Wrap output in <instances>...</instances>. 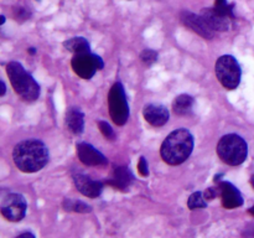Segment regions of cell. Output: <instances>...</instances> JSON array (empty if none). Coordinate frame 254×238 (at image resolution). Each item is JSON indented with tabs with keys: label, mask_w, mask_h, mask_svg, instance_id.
<instances>
[{
	"label": "cell",
	"mask_w": 254,
	"mask_h": 238,
	"mask_svg": "<svg viewBox=\"0 0 254 238\" xmlns=\"http://www.w3.org/2000/svg\"><path fill=\"white\" fill-rule=\"evenodd\" d=\"M217 154L221 160L227 165H241L247 158V143L237 134H227L218 141Z\"/></svg>",
	"instance_id": "4"
},
{
	"label": "cell",
	"mask_w": 254,
	"mask_h": 238,
	"mask_svg": "<svg viewBox=\"0 0 254 238\" xmlns=\"http://www.w3.org/2000/svg\"><path fill=\"white\" fill-rule=\"evenodd\" d=\"M193 98L189 94H180L173 103V109L178 116H188L192 112Z\"/></svg>",
	"instance_id": "17"
},
{
	"label": "cell",
	"mask_w": 254,
	"mask_h": 238,
	"mask_svg": "<svg viewBox=\"0 0 254 238\" xmlns=\"http://www.w3.org/2000/svg\"><path fill=\"white\" fill-rule=\"evenodd\" d=\"M31 52V54H35V49H29V54Z\"/></svg>",
	"instance_id": "31"
},
{
	"label": "cell",
	"mask_w": 254,
	"mask_h": 238,
	"mask_svg": "<svg viewBox=\"0 0 254 238\" xmlns=\"http://www.w3.org/2000/svg\"><path fill=\"white\" fill-rule=\"evenodd\" d=\"M133 181L134 176L131 175L129 169L126 168V166H119V168H116L113 173V178L107 181V183L116 187L117 190L124 191L133 183Z\"/></svg>",
	"instance_id": "15"
},
{
	"label": "cell",
	"mask_w": 254,
	"mask_h": 238,
	"mask_svg": "<svg viewBox=\"0 0 254 238\" xmlns=\"http://www.w3.org/2000/svg\"><path fill=\"white\" fill-rule=\"evenodd\" d=\"M180 19L185 26H188L189 29L195 31L196 34H198L200 36L205 37V39L207 40L213 37V30L211 29L210 25L206 22V20L201 16V14L197 15L189 11V10H184L180 14Z\"/></svg>",
	"instance_id": "9"
},
{
	"label": "cell",
	"mask_w": 254,
	"mask_h": 238,
	"mask_svg": "<svg viewBox=\"0 0 254 238\" xmlns=\"http://www.w3.org/2000/svg\"><path fill=\"white\" fill-rule=\"evenodd\" d=\"M12 159L22 173H36L49 163V149L37 139H27L17 144L12 151Z\"/></svg>",
	"instance_id": "1"
},
{
	"label": "cell",
	"mask_w": 254,
	"mask_h": 238,
	"mask_svg": "<svg viewBox=\"0 0 254 238\" xmlns=\"http://www.w3.org/2000/svg\"><path fill=\"white\" fill-rule=\"evenodd\" d=\"M233 7H235V5L228 4L227 0H216V2H215V9L217 10L220 14L231 17V19H235Z\"/></svg>",
	"instance_id": "20"
},
{
	"label": "cell",
	"mask_w": 254,
	"mask_h": 238,
	"mask_svg": "<svg viewBox=\"0 0 254 238\" xmlns=\"http://www.w3.org/2000/svg\"><path fill=\"white\" fill-rule=\"evenodd\" d=\"M73 181L77 190L82 195L87 196V197L96 198L103 191V183L99 182V181L92 180L91 178H88L87 175H83V174H76V175H73Z\"/></svg>",
	"instance_id": "12"
},
{
	"label": "cell",
	"mask_w": 254,
	"mask_h": 238,
	"mask_svg": "<svg viewBox=\"0 0 254 238\" xmlns=\"http://www.w3.org/2000/svg\"><path fill=\"white\" fill-rule=\"evenodd\" d=\"M206 198L205 196H203L202 192H200V191H197V192H193L192 195L189 197L188 200V206L190 210H197V208H202V207H206Z\"/></svg>",
	"instance_id": "19"
},
{
	"label": "cell",
	"mask_w": 254,
	"mask_h": 238,
	"mask_svg": "<svg viewBox=\"0 0 254 238\" xmlns=\"http://www.w3.org/2000/svg\"><path fill=\"white\" fill-rule=\"evenodd\" d=\"M216 76L222 86L227 89L237 88L241 82L242 71L237 60L230 55L221 56L216 62Z\"/></svg>",
	"instance_id": "6"
},
{
	"label": "cell",
	"mask_w": 254,
	"mask_h": 238,
	"mask_svg": "<svg viewBox=\"0 0 254 238\" xmlns=\"http://www.w3.org/2000/svg\"><path fill=\"white\" fill-rule=\"evenodd\" d=\"M64 210L67 211H76V212H89L91 207H89L87 203L82 202V201H72V200H66L64 203Z\"/></svg>",
	"instance_id": "21"
},
{
	"label": "cell",
	"mask_w": 254,
	"mask_h": 238,
	"mask_svg": "<svg viewBox=\"0 0 254 238\" xmlns=\"http://www.w3.org/2000/svg\"><path fill=\"white\" fill-rule=\"evenodd\" d=\"M203 196H205L206 200H213V198L217 196V191H216V188L210 187V188H207V190L205 191Z\"/></svg>",
	"instance_id": "25"
},
{
	"label": "cell",
	"mask_w": 254,
	"mask_h": 238,
	"mask_svg": "<svg viewBox=\"0 0 254 238\" xmlns=\"http://www.w3.org/2000/svg\"><path fill=\"white\" fill-rule=\"evenodd\" d=\"M1 215L6 220L17 222L26 215L27 203L24 196L19 193H7L1 200Z\"/></svg>",
	"instance_id": "8"
},
{
	"label": "cell",
	"mask_w": 254,
	"mask_h": 238,
	"mask_svg": "<svg viewBox=\"0 0 254 238\" xmlns=\"http://www.w3.org/2000/svg\"><path fill=\"white\" fill-rule=\"evenodd\" d=\"M251 183H252V186H253V188H254V175L252 176V178H251Z\"/></svg>",
	"instance_id": "30"
},
{
	"label": "cell",
	"mask_w": 254,
	"mask_h": 238,
	"mask_svg": "<svg viewBox=\"0 0 254 238\" xmlns=\"http://www.w3.org/2000/svg\"><path fill=\"white\" fill-rule=\"evenodd\" d=\"M98 126H99V130L102 131V134H103L104 136H106L108 140H114V138H116V134H114L113 129H112V126L109 125L107 121H98Z\"/></svg>",
	"instance_id": "23"
},
{
	"label": "cell",
	"mask_w": 254,
	"mask_h": 238,
	"mask_svg": "<svg viewBox=\"0 0 254 238\" xmlns=\"http://www.w3.org/2000/svg\"><path fill=\"white\" fill-rule=\"evenodd\" d=\"M77 155L79 160L87 166H101L107 165V158L102 153H99L94 146L87 143L77 144Z\"/></svg>",
	"instance_id": "10"
},
{
	"label": "cell",
	"mask_w": 254,
	"mask_h": 238,
	"mask_svg": "<svg viewBox=\"0 0 254 238\" xmlns=\"http://www.w3.org/2000/svg\"><path fill=\"white\" fill-rule=\"evenodd\" d=\"M5 91H6V87H5L4 81H1V92H0V96H4Z\"/></svg>",
	"instance_id": "27"
},
{
	"label": "cell",
	"mask_w": 254,
	"mask_h": 238,
	"mask_svg": "<svg viewBox=\"0 0 254 238\" xmlns=\"http://www.w3.org/2000/svg\"><path fill=\"white\" fill-rule=\"evenodd\" d=\"M140 57L141 61H143L144 63L150 66V64H153L154 62H156V60H158V52L154 51V50H144V51L141 52Z\"/></svg>",
	"instance_id": "22"
},
{
	"label": "cell",
	"mask_w": 254,
	"mask_h": 238,
	"mask_svg": "<svg viewBox=\"0 0 254 238\" xmlns=\"http://www.w3.org/2000/svg\"><path fill=\"white\" fill-rule=\"evenodd\" d=\"M4 22H5V16H4V15H2V16L1 17H0V24H4Z\"/></svg>",
	"instance_id": "28"
},
{
	"label": "cell",
	"mask_w": 254,
	"mask_h": 238,
	"mask_svg": "<svg viewBox=\"0 0 254 238\" xmlns=\"http://www.w3.org/2000/svg\"><path fill=\"white\" fill-rule=\"evenodd\" d=\"M201 16L206 20L213 31H227L231 27V17L220 14L215 7H205L201 11Z\"/></svg>",
	"instance_id": "14"
},
{
	"label": "cell",
	"mask_w": 254,
	"mask_h": 238,
	"mask_svg": "<svg viewBox=\"0 0 254 238\" xmlns=\"http://www.w3.org/2000/svg\"><path fill=\"white\" fill-rule=\"evenodd\" d=\"M19 237H31V238H34L35 236L32 235V233H30V232H25V233H20Z\"/></svg>",
	"instance_id": "26"
},
{
	"label": "cell",
	"mask_w": 254,
	"mask_h": 238,
	"mask_svg": "<svg viewBox=\"0 0 254 238\" xmlns=\"http://www.w3.org/2000/svg\"><path fill=\"white\" fill-rule=\"evenodd\" d=\"M193 150V136L188 129H176L166 136L161 145L160 154L169 165H180L189 159Z\"/></svg>",
	"instance_id": "2"
},
{
	"label": "cell",
	"mask_w": 254,
	"mask_h": 238,
	"mask_svg": "<svg viewBox=\"0 0 254 238\" xmlns=\"http://www.w3.org/2000/svg\"><path fill=\"white\" fill-rule=\"evenodd\" d=\"M138 170H139V173H140L143 176H148L149 175L148 164H146V160H145V158H144V156H141V158L139 159Z\"/></svg>",
	"instance_id": "24"
},
{
	"label": "cell",
	"mask_w": 254,
	"mask_h": 238,
	"mask_svg": "<svg viewBox=\"0 0 254 238\" xmlns=\"http://www.w3.org/2000/svg\"><path fill=\"white\" fill-rule=\"evenodd\" d=\"M71 64L74 73L84 79H91L98 69L104 67L103 60L98 55L92 54L91 51L74 54Z\"/></svg>",
	"instance_id": "7"
},
{
	"label": "cell",
	"mask_w": 254,
	"mask_h": 238,
	"mask_svg": "<svg viewBox=\"0 0 254 238\" xmlns=\"http://www.w3.org/2000/svg\"><path fill=\"white\" fill-rule=\"evenodd\" d=\"M109 116L117 125H124L129 118V107L127 102L126 91L121 82L112 86L108 94Z\"/></svg>",
	"instance_id": "5"
},
{
	"label": "cell",
	"mask_w": 254,
	"mask_h": 238,
	"mask_svg": "<svg viewBox=\"0 0 254 238\" xmlns=\"http://www.w3.org/2000/svg\"><path fill=\"white\" fill-rule=\"evenodd\" d=\"M64 49L68 51L74 52V54H79V52H88L91 51V46L89 42L87 41L84 37H72V39L66 40L64 42Z\"/></svg>",
	"instance_id": "18"
},
{
	"label": "cell",
	"mask_w": 254,
	"mask_h": 238,
	"mask_svg": "<svg viewBox=\"0 0 254 238\" xmlns=\"http://www.w3.org/2000/svg\"><path fill=\"white\" fill-rule=\"evenodd\" d=\"M250 213H251V215H253V216H254V205L252 206V207L250 208Z\"/></svg>",
	"instance_id": "29"
},
{
	"label": "cell",
	"mask_w": 254,
	"mask_h": 238,
	"mask_svg": "<svg viewBox=\"0 0 254 238\" xmlns=\"http://www.w3.org/2000/svg\"><path fill=\"white\" fill-rule=\"evenodd\" d=\"M64 121H66V126L68 128V130H71L73 134L79 135L83 133L84 114L79 108H76V107L69 108L66 113Z\"/></svg>",
	"instance_id": "16"
},
{
	"label": "cell",
	"mask_w": 254,
	"mask_h": 238,
	"mask_svg": "<svg viewBox=\"0 0 254 238\" xmlns=\"http://www.w3.org/2000/svg\"><path fill=\"white\" fill-rule=\"evenodd\" d=\"M218 191L222 197V205L228 210L237 208L243 205V196L233 183L228 181H222L218 185Z\"/></svg>",
	"instance_id": "11"
},
{
	"label": "cell",
	"mask_w": 254,
	"mask_h": 238,
	"mask_svg": "<svg viewBox=\"0 0 254 238\" xmlns=\"http://www.w3.org/2000/svg\"><path fill=\"white\" fill-rule=\"evenodd\" d=\"M6 73L11 82L12 88L17 94L26 102H34L40 96V86L32 78L31 74L20 64L19 62L12 61L7 63Z\"/></svg>",
	"instance_id": "3"
},
{
	"label": "cell",
	"mask_w": 254,
	"mask_h": 238,
	"mask_svg": "<svg viewBox=\"0 0 254 238\" xmlns=\"http://www.w3.org/2000/svg\"><path fill=\"white\" fill-rule=\"evenodd\" d=\"M143 116L145 120L153 126H163L168 123L170 114L168 108L161 104H148L144 107Z\"/></svg>",
	"instance_id": "13"
}]
</instances>
